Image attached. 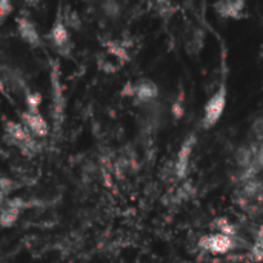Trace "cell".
I'll return each instance as SVG.
<instances>
[{"mask_svg": "<svg viewBox=\"0 0 263 263\" xmlns=\"http://www.w3.org/2000/svg\"><path fill=\"white\" fill-rule=\"evenodd\" d=\"M227 102H228V91H227V86L222 83L219 86V89L208 99V102L203 108L202 126L205 129H211L219 123V120L222 119V116L225 112Z\"/></svg>", "mask_w": 263, "mask_h": 263, "instance_id": "1", "label": "cell"}, {"mask_svg": "<svg viewBox=\"0 0 263 263\" xmlns=\"http://www.w3.org/2000/svg\"><path fill=\"white\" fill-rule=\"evenodd\" d=\"M5 140L9 145H14L25 154L35 153L37 149V142L35 137L31 136V133L18 122L6 120L5 123Z\"/></svg>", "mask_w": 263, "mask_h": 263, "instance_id": "2", "label": "cell"}, {"mask_svg": "<svg viewBox=\"0 0 263 263\" xmlns=\"http://www.w3.org/2000/svg\"><path fill=\"white\" fill-rule=\"evenodd\" d=\"M48 39L60 54H68V51L72 48V43L69 39V31H68L66 25L63 23L60 12H59L57 18L54 20L49 32H48Z\"/></svg>", "mask_w": 263, "mask_h": 263, "instance_id": "3", "label": "cell"}, {"mask_svg": "<svg viewBox=\"0 0 263 263\" xmlns=\"http://www.w3.org/2000/svg\"><path fill=\"white\" fill-rule=\"evenodd\" d=\"M200 245L213 254H225L236 248V242L230 234H210L200 240Z\"/></svg>", "mask_w": 263, "mask_h": 263, "instance_id": "4", "label": "cell"}, {"mask_svg": "<svg viewBox=\"0 0 263 263\" xmlns=\"http://www.w3.org/2000/svg\"><path fill=\"white\" fill-rule=\"evenodd\" d=\"M0 80L5 88H8L14 94H28L26 91V80L23 74L14 68L9 66H2L0 68Z\"/></svg>", "mask_w": 263, "mask_h": 263, "instance_id": "5", "label": "cell"}, {"mask_svg": "<svg viewBox=\"0 0 263 263\" xmlns=\"http://www.w3.org/2000/svg\"><path fill=\"white\" fill-rule=\"evenodd\" d=\"M131 96L139 105H149L159 97V86L149 79H142L133 86Z\"/></svg>", "mask_w": 263, "mask_h": 263, "instance_id": "6", "label": "cell"}, {"mask_svg": "<svg viewBox=\"0 0 263 263\" xmlns=\"http://www.w3.org/2000/svg\"><path fill=\"white\" fill-rule=\"evenodd\" d=\"M25 206H26V203L18 197L5 200L0 205V227L2 228L12 227L17 222V219H18V216Z\"/></svg>", "mask_w": 263, "mask_h": 263, "instance_id": "7", "label": "cell"}, {"mask_svg": "<svg viewBox=\"0 0 263 263\" xmlns=\"http://www.w3.org/2000/svg\"><path fill=\"white\" fill-rule=\"evenodd\" d=\"M20 119H22V125L31 133L32 137H45L49 131L46 120L39 111L34 112L25 109V112H20Z\"/></svg>", "mask_w": 263, "mask_h": 263, "instance_id": "8", "label": "cell"}, {"mask_svg": "<svg viewBox=\"0 0 263 263\" xmlns=\"http://www.w3.org/2000/svg\"><path fill=\"white\" fill-rule=\"evenodd\" d=\"M17 32L20 35V39L23 42H26L31 46H40L42 43V37L39 34V29L35 28L34 22H31L26 17H20L17 18Z\"/></svg>", "mask_w": 263, "mask_h": 263, "instance_id": "9", "label": "cell"}, {"mask_svg": "<svg viewBox=\"0 0 263 263\" xmlns=\"http://www.w3.org/2000/svg\"><path fill=\"white\" fill-rule=\"evenodd\" d=\"M194 143H196V137L194 136H190L183 143H182V148L177 154V165H176V174L177 177H185L186 173H188V168H190V160H191V154H193V148H194Z\"/></svg>", "mask_w": 263, "mask_h": 263, "instance_id": "10", "label": "cell"}, {"mask_svg": "<svg viewBox=\"0 0 263 263\" xmlns=\"http://www.w3.org/2000/svg\"><path fill=\"white\" fill-rule=\"evenodd\" d=\"M214 9L217 11L219 15L222 17H228V18H239L243 14L245 9V2L236 0V2H217L214 3Z\"/></svg>", "mask_w": 263, "mask_h": 263, "instance_id": "11", "label": "cell"}, {"mask_svg": "<svg viewBox=\"0 0 263 263\" xmlns=\"http://www.w3.org/2000/svg\"><path fill=\"white\" fill-rule=\"evenodd\" d=\"M17 188V183L8 177H0V203L9 199L12 191Z\"/></svg>", "mask_w": 263, "mask_h": 263, "instance_id": "12", "label": "cell"}, {"mask_svg": "<svg viewBox=\"0 0 263 263\" xmlns=\"http://www.w3.org/2000/svg\"><path fill=\"white\" fill-rule=\"evenodd\" d=\"M25 103H26V111H39V106L42 103V96L39 92H28L25 96Z\"/></svg>", "mask_w": 263, "mask_h": 263, "instance_id": "13", "label": "cell"}, {"mask_svg": "<svg viewBox=\"0 0 263 263\" xmlns=\"http://www.w3.org/2000/svg\"><path fill=\"white\" fill-rule=\"evenodd\" d=\"M103 12H105L108 17H116V15H119V12H120V6H119V3L108 2V3L103 5Z\"/></svg>", "mask_w": 263, "mask_h": 263, "instance_id": "14", "label": "cell"}, {"mask_svg": "<svg viewBox=\"0 0 263 263\" xmlns=\"http://www.w3.org/2000/svg\"><path fill=\"white\" fill-rule=\"evenodd\" d=\"M12 12V5L6 0L0 2V20H5Z\"/></svg>", "mask_w": 263, "mask_h": 263, "instance_id": "15", "label": "cell"}, {"mask_svg": "<svg viewBox=\"0 0 263 263\" xmlns=\"http://www.w3.org/2000/svg\"><path fill=\"white\" fill-rule=\"evenodd\" d=\"M254 163L259 166V168H263V143L260 145V148L257 149L256 153V159H254Z\"/></svg>", "mask_w": 263, "mask_h": 263, "instance_id": "16", "label": "cell"}, {"mask_svg": "<svg viewBox=\"0 0 263 263\" xmlns=\"http://www.w3.org/2000/svg\"><path fill=\"white\" fill-rule=\"evenodd\" d=\"M260 59H262V60H263V49H262V51H260Z\"/></svg>", "mask_w": 263, "mask_h": 263, "instance_id": "17", "label": "cell"}, {"mask_svg": "<svg viewBox=\"0 0 263 263\" xmlns=\"http://www.w3.org/2000/svg\"><path fill=\"white\" fill-rule=\"evenodd\" d=\"M2 154H3V153H2V149H0V156H2Z\"/></svg>", "mask_w": 263, "mask_h": 263, "instance_id": "18", "label": "cell"}]
</instances>
